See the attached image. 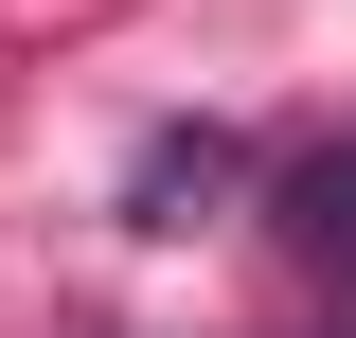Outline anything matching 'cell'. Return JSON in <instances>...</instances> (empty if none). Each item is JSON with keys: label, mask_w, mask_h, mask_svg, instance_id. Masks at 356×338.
Wrapping results in <instances>:
<instances>
[{"label": "cell", "mask_w": 356, "mask_h": 338, "mask_svg": "<svg viewBox=\"0 0 356 338\" xmlns=\"http://www.w3.org/2000/svg\"><path fill=\"white\" fill-rule=\"evenodd\" d=\"M214 196H232V143H214V125H161V143L125 161V214H143V232H196Z\"/></svg>", "instance_id": "obj_2"}, {"label": "cell", "mask_w": 356, "mask_h": 338, "mask_svg": "<svg viewBox=\"0 0 356 338\" xmlns=\"http://www.w3.org/2000/svg\"><path fill=\"white\" fill-rule=\"evenodd\" d=\"M267 214H285V250H303L321 285L356 303V143H321V161H285V196H267Z\"/></svg>", "instance_id": "obj_1"}]
</instances>
